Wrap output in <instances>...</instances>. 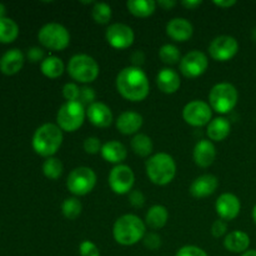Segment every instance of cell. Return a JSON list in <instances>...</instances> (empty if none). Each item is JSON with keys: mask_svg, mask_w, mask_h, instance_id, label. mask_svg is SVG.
Listing matches in <instances>:
<instances>
[{"mask_svg": "<svg viewBox=\"0 0 256 256\" xmlns=\"http://www.w3.org/2000/svg\"><path fill=\"white\" fill-rule=\"evenodd\" d=\"M116 89L129 102H142L149 95V79L140 68H124L116 76Z\"/></svg>", "mask_w": 256, "mask_h": 256, "instance_id": "6da1fadb", "label": "cell"}, {"mask_svg": "<svg viewBox=\"0 0 256 256\" xmlns=\"http://www.w3.org/2000/svg\"><path fill=\"white\" fill-rule=\"evenodd\" d=\"M146 225L134 214H125L115 222L112 235L118 244L130 246L144 239Z\"/></svg>", "mask_w": 256, "mask_h": 256, "instance_id": "7a4b0ae2", "label": "cell"}, {"mask_svg": "<svg viewBox=\"0 0 256 256\" xmlns=\"http://www.w3.org/2000/svg\"><path fill=\"white\" fill-rule=\"evenodd\" d=\"M62 130L58 124L46 122L35 130L32 142V149L40 156L52 158L62 146Z\"/></svg>", "mask_w": 256, "mask_h": 256, "instance_id": "3957f363", "label": "cell"}, {"mask_svg": "<svg viewBox=\"0 0 256 256\" xmlns=\"http://www.w3.org/2000/svg\"><path fill=\"white\" fill-rule=\"evenodd\" d=\"M145 168L150 182L159 186H164L172 182L176 175L175 160L166 152H158L152 155L146 162Z\"/></svg>", "mask_w": 256, "mask_h": 256, "instance_id": "277c9868", "label": "cell"}, {"mask_svg": "<svg viewBox=\"0 0 256 256\" xmlns=\"http://www.w3.org/2000/svg\"><path fill=\"white\" fill-rule=\"evenodd\" d=\"M99 72V64L90 55L76 54L68 62V72L70 78L82 84H89L96 80Z\"/></svg>", "mask_w": 256, "mask_h": 256, "instance_id": "5b68a950", "label": "cell"}, {"mask_svg": "<svg viewBox=\"0 0 256 256\" xmlns=\"http://www.w3.org/2000/svg\"><path fill=\"white\" fill-rule=\"evenodd\" d=\"M239 92L230 82H219L214 85L209 92V105L219 114H228L238 104Z\"/></svg>", "mask_w": 256, "mask_h": 256, "instance_id": "8992f818", "label": "cell"}, {"mask_svg": "<svg viewBox=\"0 0 256 256\" xmlns=\"http://www.w3.org/2000/svg\"><path fill=\"white\" fill-rule=\"evenodd\" d=\"M86 110L80 102H66L56 114L58 126L66 132H74L84 124Z\"/></svg>", "mask_w": 256, "mask_h": 256, "instance_id": "52a82bcc", "label": "cell"}, {"mask_svg": "<svg viewBox=\"0 0 256 256\" xmlns=\"http://www.w3.org/2000/svg\"><path fill=\"white\" fill-rule=\"evenodd\" d=\"M39 42L44 48L54 52H62L70 44V34L66 28L58 22L45 24L38 34Z\"/></svg>", "mask_w": 256, "mask_h": 256, "instance_id": "ba28073f", "label": "cell"}, {"mask_svg": "<svg viewBox=\"0 0 256 256\" xmlns=\"http://www.w3.org/2000/svg\"><path fill=\"white\" fill-rule=\"evenodd\" d=\"M96 185V174L92 168L79 166L72 170L66 179V188L72 194L84 196L94 190Z\"/></svg>", "mask_w": 256, "mask_h": 256, "instance_id": "9c48e42d", "label": "cell"}, {"mask_svg": "<svg viewBox=\"0 0 256 256\" xmlns=\"http://www.w3.org/2000/svg\"><path fill=\"white\" fill-rule=\"evenodd\" d=\"M212 109L208 102L202 100H192L188 102L182 109V118L185 122L192 126L202 128L209 125L212 122Z\"/></svg>", "mask_w": 256, "mask_h": 256, "instance_id": "30bf717a", "label": "cell"}, {"mask_svg": "<svg viewBox=\"0 0 256 256\" xmlns=\"http://www.w3.org/2000/svg\"><path fill=\"white\" fill-rule=\"evenodd\" d=\"M239 52V42L234 36L220 35L209 45V54L216 62H229Z\"/></svg>", "mask_w": 256, "mask_h": 256, "instance_id": "8fae6325", "label": "cell"}, {"mask_svg": "<svg viewBox=\"0 0 256 256\" xmlns=\"http://www.w3.org/2000/svg\"><path fill=\"white\" fill-rule=\"evenodd\" d=\"M135 182V175L128 165H116L109 174V186L115 194L125 195L132 192Z\"/></svg>", "mask_w": 256, "mask_h": 256, "instance_id": "7c38bea8", "label": "cell"}, {"mask_svg": "<svg viewBox=\"0 0 256 256\" xmlns=\"http://www.w3.org/2000/svg\"><path fill=\"white\" fill-rule=\"evenodd\" d=\"M208 66H209L208 56L199 50L189 52L184 58H182V62H180V72L185 78H189V79L202 76L208 70Z\"/></svg>", "mask_w": 256, "mask_h": 256, "instance_id": "4fadbf2b", "label": "cell"}, {"mask_svg": "<svg viewBox=\"0 0 256 256\" xmlns=\"http://www.w3.org/2000/svg\"><path fill=\"white\" fill-rule=\"evenodd\" d=\"M105 39H106L108 44L114 49L124 50L132 46L135 39V34L129 25L115 22V24L109 25V28L106 29Z\"/></svg>", "mask_w": 256, "mask_h": 256, "instance_id": "5bb4252c", "label": "cell"}, {"mask_svg": "<svg viewBox=\"0 0 256 256\" xmlns=\"http://www.w3.org/2000/svg\"><path fill=\"white\" fill-rule=\"evenodd\" d=\"M215 210L220 219L224 222H230L240 214L242 202L236 195L232 194V192H224L218 198L216 202H215Z\"/></svg>", "mask_w": 256, "mask_h": 256, "instance_id": "9a60e30c", "label": "cell"}, {"mask_svg": "<svg viewBox=\"0 0 256 256\" xmlns=\"http://www.w3.org/2000/svg\"><path fill=\"white\" fill-rule=\"evenodd\" d=\"M86 116L89 122L96 128L110 126L114 120L112 109L106 104L100 102H95L88 106Z\"/></svg>", "mask_w": 256, "mask_h": 256, "instance_id": "2e32d148", "label": "cell"}, {"mask_svg": "<svg viewBox=\"0 0 256 256\" xmlns=\"http://www.w3.org/2000/svg\"><path fill=\"white\" fill-rule=\"evenodd\" d=\"M219 186V180L212 174H205L196 178L190 185V194L196 199H202L214 194Z\"/></svg>", "mask_w": 256, "mask_h": 256, "instance_id": "e0dca14e", "label": "cell"}, {"mask_svg": "<svg viewBox=\"0 0 256 256\" xmlns=\"http://www.w3.org/2000/svg\"><path fill=\"white\" fill-rule=\"evenodd\" d=\"M166 34L175 42H188L194 34V28L185 18H174L166 24Z\"/></svg>", "mask_w": 256, "mask_h": 256, "instance_id": "ac0fdd59", "label": "cell"}, {"mask_svg": "<svg viewBox=\"0 0 256 256\" xmlns=\"http://www.w3.org/2000/svg\"><path fill=\"white\" fill-rule=\"evenodd\" d=\"M194 162L200 168H209L216 158V149L212 142L202 139L196 142L194 148Z\"/></svg>", "mask_w": 256, "mask_h": 256, "instance_id": "d6986e66", "label": "cell"}, {"mask_svg": "<svg viewBox=\"0 0 256 256\" xmlns=\"http://www.w3.org/2000/svg\"><path fill=\"white\" fill-rule=\"evenodd\" d=\"M142 116L136 112H122L116 119V129L122 135H132L136 134L142 126Z\"/></svg>", "mask_w": 256, "mask_h": 256, "instance_id": "ffe728a7", "label": "cell"}, {"mask_svg": "<svg viewBox=\"0 0 256 256\" xmlns=\"http://www.w3.org/2000/svg\"><path fill=\"white\" fill-rule=\"evenodd\" d=\"M156 85L165 94H174L182 85L179 74L172 68H164L156 75Z\"/></svg>", "mask_w": 256, "mask_h": 256, "instance_id": "44dd1931", "label": "cell"}, {"mask_svg": "<svg viewBox=\"0 0 256 256\" xmlns=\"http://www.w3.org/2000/svg\"><path fill=\"white\" fill-rule=\"evenodd\" d=\"M24 65V54L19 49H10L0 59V72L5 75H14Z\"/></svg>", "mask_w": 256, "mask_h": 256, "instance_id": "7402d4cb", "label": "cell"}, {"mask_svg": "<svg viewBox=\"0 0 256 256\" xmlns=\"http://www.w3.org/2000/svg\"><path fill=\"white\" fill-rule=\"evenodd\" d=\"M102 156L105 162H112V164L120 165V162H124L128 156V149L122 142L112 140L102 145Z\"/></svg>", "mask_w": 256, "mask_h": 256, "instance_id": "603a6c76", "label": "cell"}, {"mask_svg": "<svg viewBox=\"0 0 256 256\" xmlns=\"http://www.w3.org/2000/svg\"><path fill=\"white\" fill-rule=\"evenodd\" d=\"M224 246L228 252L235 254H244L250 246V238L246 232L242 230H234L229 232L224 239Z\"/></svg>", "mask_w": 256, "mask_h": 256, "instance_id": "cb8c5ba5", "label": "cell"}, {"mask_svg": "<svg viewBox=\"0 0 256 256\" xmlns=\"http://www.w3.org/2000/svg\"><path fill=\"white\" fill-rule=\"evenodd\" d=\"M232 132V124L228 119L222 116H218L209 122L206 129V134L209 136L210 142H222L229 136Z\"/></svg>", "mask_w": 256, "mask_h": 256, "instance_id": "d4e9b609", "label": "cell"}, {"mask_svg": "<svg viewBox=\"0 0 256 256\" xmlns=\"http://www.w3.org/2000/svg\"><path fill=\"white\" fill-rule=\"evenodd\" d=\"M169 220V212L164 205H154L148 210L145 215V224L152 229H162Z\"/></svg>", "mask_w": 256, "mask_h": 256, "instance_id": "484cf974", "label": "cell"}, {"mask_svg": "<svg viewBox=\"0 0 256 256\" xmlns=\"http://www.w3.org/2000/svg\"><path fill=\"white\" fill-rule=\"evenodd\" d=\"M158 2L154 0H129L126 2V8L130 14L136 18L152 16L156 10Z\"/></svg>", "mask_w": 256, "mask_h": 256, "instance_id": "4316f807", "label": "cell"}, {"mask_svg": "<svg viewBox=\"0 0 256 256\" xmlns=\"http://www.w3.org/2000/svg\"><path fill=\"white\" fill-rule=\"evenodd\" d=\"M40 70L49 79H56V78L62 76L65 70V66L60 58L50 55V56L45 58L42 60V64H40Z\"/></svg>", "mask_w": 256, "mask_h": 256, "instance_id": "83f0119b", "label": "cell"}, {"mask_svg": "<svg viewBox=\"0 0 256 256\" xmlns=\"http://www.w3.org/2000/svg\"><path fill=\"white\" fill-rule=\"evenodd\" d=\"M130 146H132V150L136 155L142 158L149 156L152 152V149H154V145H152V140L150 139V136L145 134H136L132 139V142H130Z\"/></svg>", "mask_w": 256, "mask_h": 256, "instance_id": "f1b7e54d", "label": "cell"}, {"mask_svg": "<svg viewBox=\"0 0 256 256\" xmlns=\"http://www.w3.org/2000/svg\"><path fill=\"white\" fill-rule=\"evenodd\" d=\"M19 35V26L16 22L10 18L0 19V42L10 44L14 42Z\"/></svg>", "mask_w": 256, "mask_h": 256, "instance_id": "f546056e", "label": "cell"}, {"mask_svg": "<svg viewBox=\"0 0 256 256\" xmlns=\"http://www.w3.org/2000/svg\"><path fill=\"white\" fill-rule=\"evenodd\" d=\"M62 170H64L62 162L58 158H48L42 164V172L50 180L59 179L62 174Z\"/></svg>", "mask_w": 256, "mask_h": 256, "instance_id": "4dcf8cb0", "label": "cell"}, {"mask_svg": "<svg viewBox=\"0 0 256 256\" xmlns=\"http://www.w3.org/2000/svg\"><path fill=\"white\" fill-rule=\"evenodd\" d=\"M159 58L164 64L175 65L182 62V55L180 50L172 44H165L160 48Z\"/></svg>", "mask_w": 256, "mask_h": 256, "instance_id": "1f68e13d", "label": "cell"}, {"mask_svg": "<svg viewBox=\"0 0 256 256\" xmlns=\"http://www.w3.org/2000/svg\"><path fill=\"white\" fill-rule=\"evenodd\" d=\"M92 15L94 22H98V24H108L112 15V6L106 2H95L92 10Z\"/></svg>", "mask_w": 256, "mask_h": 256, "instance_id": "d6a6232c", "label": "cell"}, {"mask_svg": "<svg viewBox=\"0 0 256 256\" xmlns=\"http://www.w3.org/2000/svg\"><path fill=\"white\" fill-rule=\"evenodd\" d=\"M82 205L79 199L76 198H68L62 204V212L66 219L75 220L82 214Z\"/></svg>", "mask_w": 256, "mask_h": 256, "instance_id": "836d02e7", "label": "cell"}, {"mask_svg": "<svg viewBox=\"0 0 256 256\" xmlns=\"http://www.w3.org/2000/svg\"><path fill=\"white\" fill-rule=\"evenodd\" d=\"M62 95L66 102H78L80 95V88L74 82H66L62 88Z\"/></svg>", "mask_w": 256, "mask_h": 256, "instance_id": "e575fe53", "label": "cell"}, {"mask_svg": "<svg viewBox=\"0 0 256 256\" xmlns=\"http://www.w3.org/2000/svg\"><path fill=\"white\" fill-rule=\"evenodd\" d=\"M82 146H84V150L86 154L94 155V154H98V152H102V145L98 138L90 136V138H86V139L84 140V144H82Z\"/></svg>", "mask_w": 256, "mask_h": 256, "instance_id": "d590c367", "label": "cell"}, {"mask_svg": "<svg viewBox=\"0 0 256 256\" xmlns=\"http://www.w3.org/2000/svg\"><path fill=\"white\" fill-rule=\"evenodd\" d=\"M142 242H144L145 248L149 250H156L162 246V238H160V235H158L156 232L145 234Z\"/></svg>", "mask_w": 256, "mask_h": 256, "instance_id": "8d00e7d4", "label": "cell"}, {"mask_svg": "<svg viewBox=\"0 0 256 256\" xmlns=\"http://www.w3.org/2000/svg\"><path fill=\"white\" fill-rule=\"evenodd\" d=\"M79 252L82 256H100V252L96 245L90 240H84L79 246Z\"/></svg>", "mask_w": 256, "mask_h": 256, "instance_id": "74e56055", "label": "cell"}, {"mask_svg": "<svg viewBox=\"0 0 256 256\" xmlns=\"http://www.w3.org/2000/svg\"><path fill=\"white\" fill-rule=\"evenodd\" d=\"M175 256H209L202 248L194 246V245H186L178 250Z\"/></svg>", "mask_w": 256, "mask_h": 256, "instance_id": "f35d334b", "label": "cell"}, {"mask_svg": "<svg viewBox=\"0 0 256 256\" xmlns=\"http://www.w3.org/2000/svg\"><path fill=\"white\" fill-rule=\"evenodd\" d=\"M95 98H96V94H95L94 89L90 86H82L80 88V95H79V100L78 102H82V105L84 104H92L95 102Z\"/></svg>", "mask_w": 256, "mask_h": 256, "instance_id": "ab89813d", "label": "cell"}, {"mask_svg": "<svg viewBox=\"0 0 256 256\" xmlns=\"http://www.w3.org/2000/svg\"><path fill=\"white\" fill-rule=\"evenodd\" d=\"M129 202L134 208H142L145 204V196L140 190H132L129 192Z\"/></svg>", "mask_w": 256, "mask_h": 256, "instance_id": "60d3db41", "label": "cell"}, {"mask_svg": "<svg viewBox=\"0 0 256 256\" xmlns=\"http://www.w3.org/2000/svg\"><path fill=\"white\" fill-rule=\"evenodd\" d=\"M226 230H228L226 222L219 219V220H216V222H214V224H212V234L214 235L215 238H222L226 234Z\"/></svg>", "mask_w": 256, "mask_h": 256, "instance_id": "b9f144b4", "label": "cell"}, {"mask_svg": "<svg viewBox=\"0 0 256 256\" xmlns=\"http://www.w3.org/2000/svg\"><path fill=\"white\" fill-rule=\"evenodd\" d=\"M28 59L32 62H42L45 59L44 58V50L40 49L38 46H32L28 50Z\"/></svg>", "mask_w": 256, "mask_h": 256, "instance_id": "7bdbcfd3", "label": "cell"}, {"mask_svg": "<svg viewBox=\"0 0 256 256\" xmlns=\"http://www.w3.org/2000/svg\"><path fill=\"white\" fill-rule=\"evenodd\" d=\"M145 60V55L144 52H140V50H138V52H135L134 54L132 55V66H136V68H140V65L144 62Z\"/></svg>", "mask_w": 256, "mask_h": 256, "instance_id": "ee69618b", "label": "cell"}, {"mask_svg": "<svg viewBox=\"0 0 256 256\" xmlns=\"http://www.w3.org/2000/svg\"><path fill=\"white\" fill-rule=\"evenodd\" d=\"M202 4V0H184V2H182V6L186 8V9H189V10H195L196 8H199Z\"/></svg>", "mask_w": 256, "mask_h": 256, "instance_id": "f6af8a7d", "label": "cell"}, {"mask_svg": "<svg viewBox=\"0 0 256 256\" xmlns=\"http://www.w3.org/2000/svg\"><path fill=\"white\" fill-rule=\"evenodd\" d=\"M236 4V2L235 0H215L214 2V5H216V6L219 8H222V9H225V8H232L234 6V5Z\"/></svg>", "mask_w": 256, "mask_h": 256, "instance_id": "bcb514c9", "label": "cell"}, {"mask_svg": "<svg viewBox=\"0 0 256 256\" xmlns=\"http://www.w3.org/2000/svg\"><path fill=\"white\" fill-rule=\"evenodd\" d=\"M158 5L162 6L164 10H170L176 5V2H174V0H160Z\"/></svg>", "mask_w": 256, "mask_h": 256, "instance_id": "7dc6e473", "label": "cell"}, {"mask_svg": "<svg viewBox=\"0 0 256 256\" xmlns=\"http://www.w3.org/2000/svg\"><path fill=\"white\" fill-rule=\"evenodd\" d=\"M5 12H6V8H5L4 4L0 2V19L5 18Z\"/></svg>", "mask_w": 256, "mask_h": 256, "instance_id": "c3c4849f", "label": "cell"}, {"mask_svg": "<svg viewBox=\"0 0 256 256\" xmlns=\"http://www.w3.org/2000/svg\"><path fill=\"white\" fill-rule=\"evenodd\" d=\"M242 256H256V250H248Z\"/></svg>", "mask_w": 256, "mask_h": 256, "instance_id": "681fc988", "label": "cell"}, {"mask_svg": "<svg viewBox=\"0 0 256 256\" xmlns=\"http://www.w3.org/2000/svg\"><path fill=\"white\" fill-rule=\"evenodd\" d=\"M252 220H254V222L256 225V205L254 206V209H252Z\"/></svg>", "mask_w": 256, "mask_h": 256, "instance_id": "f907efd6", "label": "cell"}, {"mask_svg": "<svg viewBox=\"0 0 256 256\" xmlns=\"http://www.w3.org/2000/svg\"><path fill=\"white\" fill-rule=\"evenodd\" d=\"M254 38H255V39H256V29L254 30Z\"/></svg>", "mask_w": 256, "mask_h": 256, "instance_id": "816d5d0a", "label": "cell"}]
</instances>
